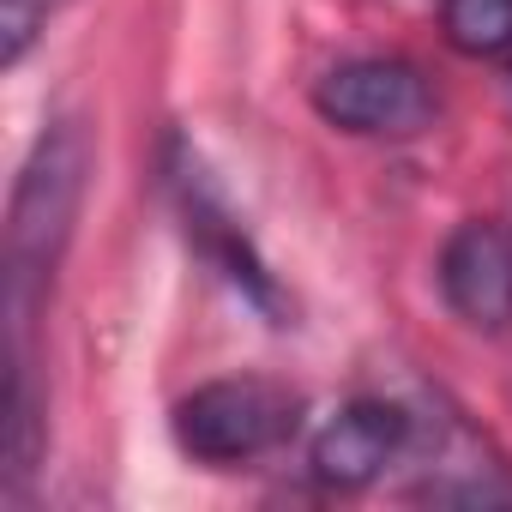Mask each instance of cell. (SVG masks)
I'll return each mask as SVG.
<instances>
[{"label":"cell","mask_w":512,"mask_h":512,"mask_svg":"<svg viewBox=\"0 0 512 512\" xmlns=\"http://www.w3.org/2000/svg\"><path fill=\"white\" fill-rule=\"evenodd\" d=\"M85 175H91V139L79 121H55L19 169V187L7 205V332H13V356H31V320L55 284L67 241H73Z\"/></svg>","instance_id":"cell-1"},{"label":"cell","mask_w":512,"mask_h":512,"mask_svg":"<svg viewBox=\"0 0 512 512\" xmlns=\"http://www.w3.org/2000/svg\"><path fill=\"white\" fill-rule=\"evenodd\" d=\"M296 428V398L272 380H211L175 404L181 452L205 464H247Z\"/></svg>","instance_id":"cell-2"},{"label":"cell","mask_w":512,"mask_h":512,"mask_svg":"<svg viewBox=\"0 0 512 512\" xmlns=\"http://www.w3.org/2000/svg\"><path fill=\"white\" fill-rule=\"evenodd\" d=\"M314 109L344 127V133H368V139H410L434 121V91L410 61H386V55H362L332 67L314 85Z\"/></svg>","instance_id":"cell-3"},{"label":"cell","mask_w":512,"mask_h":512,"mask_svg":"<svg viewBox=\"0 0 512 512\" xmlns=\"http://www.w3.org/2000/svg\"><path fill=\"white\" fill-rule=\"evenodd\" d=\"M440 290L458 320L476 332H506L512 326V229L506 223H458L452 241L440 247Z\"/></svg>","instance_id":"cell-4"},{"label":"cell","mask_w":512,"mask_h":512,"mask_svg":"<svg viewBox=\"0 0 512 512\" xmlns=\"http://www.w3.org/2000/svg\"><path fill=\"white\" fill-rule=\"evenodd\" d=\"M410 440V416L386 398H350L320 434H314V476L326 488H368Z\"/></svg>","instance_id":"cell-5"},{"label":"cell","mask_w":512,"mask_h":512,"mask_svg":"<svg viewBox=\"0 0 512 512\" xmlns=\"http://www.w3.org/2000/svg\"><path fill=\"white\" fill-rule=\"evenodd\" d=\"M175 199H181V217H187V241L205 253V260L247 296V302H260L266 314H278L284 302H278V284H272V272H266V260L247 247V235H241V223L229 217V205L217 199V187L205 181V169L193 163V157H181L175 163Z\"/></svg>","instance_id":"cell-6"},{"label":"cell","mask_w":512,"mask_h":512,"mask_svg":"<svg viewBox=\"0 0 512 512\" xmlns=\"http://www.w3.org/2000/svg\"><path fill=\"white\" fill-rule=\"evenodd\" d=\"M440 31L470 61L512 55V0H440Z\"/></svg>","instance_id":"cell-7"},{"label":"cell","mask_w":512,"mask_h":512,"mask_svg":"<svg viewBox=\"0 0 512 512\" xmlns=\"http://www.w3.org/2000/svg\"><path fill=\"white\" fill-rule=\"evenodd\" d=\"M49 25V0H0V67H19Z\"/></svg>","instance_id":"cell-8"},{"label":"cell","mask_w":512,"mask_h":512,"mask_svg":"<svg viewBox=\"0 0 512 512\" xmlns=\"http://www.w3.org/2000/svg\"><path fill=\"white\" fill-rule=\"evenodd\" d=\"M506 91H512V79H506Z\"/></svg>","instance_id":"cell-9"}]
</instances>
